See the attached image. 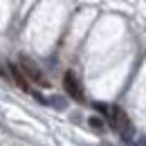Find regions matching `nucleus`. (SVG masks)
I'll use <instances>...</instances> for the list:
<instances>
[{"label":"nucleus","instance_id":"f257e3e1","mask_svg":"<svg viewBox=\"0 0 146 146\" xmlns=\"http://www.w3.org/2000/svg\"><path fill=\"white\" fill-rule=\"evenodd\" d=\"M108 119H110V126L115 128L119 135H124L126 139H130V135H133V124H130V119H128L126 110L119 108V106H112Z\"/></svg>","mask_w":146,"mask_h":146},{"label":"nucleus","instance_id":"f03ea898","mask_svg":"<svg viewBox=\"0 0 146 146\" xmlns=\"http://www.w3.org/2000/svg\"><path fill=\"white\" fill-rule=\"evenodd\" d=\"M18 68L23 70V74L27 76V81H34V83H38V86H47V79H45V74H43V70L38 68L36 63L29 58V56H25V54H20L18 58Z\"/></svg>","mask_w":146,"mask_h":146},{"label":"nucleus","instance_id":"7ed1b4c3","mask_svg":"<svg viewBox=\"0 0 146 146\" xmlns=\"http://www.w3.org/2000/svg\"><path fill=\"white\" fill-rule=\"evenodd\" d=\"M63 88H65V92L72 97L76 104H83V101H86L83 86H81V81L76 79V74H74V72H65V74H63Z\"/></svg>","mask_w":146,"mask_h":146},{"label":"nucleus","instance_id":"20e7f679","mask_svg":"<svg viewBox=\"0 0 146 146\" xmlns=\"http://www.w3.org/2000/svg\"><path fill=\"white\" fill-rule=\"evenodd\" d=\"M9 74L14 76V81H16V86H18L20 90L29 92V81H27V76L23 74V70L18 68V63H9Z\"/></svg>","mask_w":146,"mask_h":146},{"label":"nucleus","instance_id":"39448f33","mask_svg":"<svg viewBox=\"0 0 146 146\" xmlns=\"http://www.w3.org/2000/svg\"><path fill=\"white\" fill-rule=\"evenodd\" d=\"M88 124H90V128H94V130H104V121H101L99 117H90Z\"/></svg>","mask_w":146,"mask_h":146},{"label":"nucleus","instance_id":"423d86ee","mask_svg":"<svg viewBox=\"0 0 146 146\" xmlns=\"http://www.w3.org/2000/svg\"><path fill=\"white\" fill-rule=\"evenodd\" d=\"M52 106H56L58 110L65 108V104H63V99H61V97H52Z\"/></svg>","mask_w":146,"mask_h":146},{"label":"nucleus","instance_id":"0eeeda50","mask_svg":"<svg viewBox=\"0 0 146 146\" xmlns=\"http://www.w3.org/2000/svg\"><path fill=\"white\" fill-rule=\"evenodd\" d=\"M94 108L99 110V112H104L106 117H110V108H108V106H104V104H94Z\"/></svg>","mask_w":146,"mask_h":146},{"label":"nucleus","instance_id":"6e6552de","mask_svg":"<svg viewBox=\"0 0 146 146\" xmlns=\"http://www.w3.org/2000/svg\"><path fill=\"white\" fill-rule=\"evenodd\" d=\"M135 146H146V142H135Z\"/></svg>","mask_w":146,"mask_h":146}]
</instances>
